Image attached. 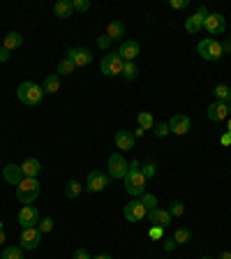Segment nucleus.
Here are the masks:
<instances>
[{"label": "nucleus", "instance_id": "1", "mask_svg": "<svg viewBox=\"0 0 231 259\" xmlns=\"http://www.w3.org/2000/svg\"><path fill=\"white\" fill-rule=\"evenodd\" d=\"M42 95H44V90L33 81H23V83H19V88H17L19 102L26 107H37L42 102Z\"/></svg>", "mask_w": 231, "mask_h": 259}, {"label": "nucleus", "instance_id": "2", "mask_svg": "<svg viewBox=\"0 0 231 259\" xmlns=\"http://www.w3.org/2000/svg\"><path fill=\"white\" fill-rule=\"evenodd\" d=\"M37 197H39V181L37 178H23V181L17 185V199L21 204L30 206Z\"/></svg>", "mask_w": 231, "mask_h": 259}, {"label": "nucleus", "instance_id": "3", "mask_svg": "<svg viewBox=\"0 0 231 259\" xmlns=\"http://www.w3.org/2000/svg\"><path fill=\"white\" fill-rule=\"evenodd\" d=\"M123 181H125L127 194H132V197H141V194L146 192V176L141 174V169H130Z\"/></svg>", "mask_w": 231, "mask_h": 259}, {"label": "nucleus", "instance_id": "4", "mask_svg": "<svg viewBox=\"0 0 231 259\" xmlns=\"http://www.w3.org/2000/svg\"><path fill=\"white\" fill-rule=\"evenodd\" d=\"M197 51H199V56H201L204 61H210V63L220 61L222 56H224V51H222V42H217V39H213V37L201 39L199 46H197Z\"/></svg>", "mask_w": 231, "mask_h": 259}, {"label": "nucleus", "instance_id": "5", "mask_svg": "<svg viewBox=\"0 0 231 259\" xmlns=\"http://www.w3.org/2000/svg\"><path fill=\"white\" fill-rule=\"evenodd\" d=\"M123 65H125V61H123L121 56H118V51H116V54H109L102 58L99 70H102V74H106V77H116V74H123Z\"/></svg>", "mask_w": 231, "mask_h": 259}, {"label": "nucleus", "instance_id": "6", "mask_svg": "<svg viewBox=\"0 0 231 259\" xmlns=\"http://www.w3.org/2000/svg\"><path fill=\"white\" fill-rule=\"evenodd\" d=\"M204 28L208 30V35H224L226 33V19L222 17L220 12H215V14H208L204 21Z\"/></svg>", "mask_w": 231, "mask_h": 259}, {"label": "nucleus", "instance_id": "7", "mask_svg": "<svg viewBox=\"0 0 231 259\" xmlns=\"http://www.w3.org/2000/svg\"><path fill=\"white\" fill-rule=\"evenodd\" d=\"M127 171H130V165L121 153L109 155V178H125Z\"/></svg>", "mask_w": 231, "mask_h": 259}, {"label": "nucleus", "instance_id": "8", "mask_svg": "<svg viewBox=\"0 0 231 259\" xmlns=\"http://www.w3.org/2000/svg\"><path fill=\"white\" fill-rule=\"evenodd\" d=\"M123 213H125V218L130 222H139V220H143V218L148 215V211H146V206L141 204V199H132L130 204H125Z\"/></svg>", "mask_w": 231, "mask_h": 259}, {"label": "nucleus", "instance_id": "9", "mask_svg": "<svg viewBox=\"0 0 231 259\" xmlns=\"http://www.w3.org/2000/svg\"><path fill=\"white\" fill-rule=\"evenodd\" d=\"M39 211L35 209V206H23L21 211H19V225L23 227V229H30V227H37L39 225Z\"/></svg>", "mask_w": 231, "mask_h": 259}, {"label": "nucleus", "instance_id": "10", "mask_svg": "<svg viewBox=\"0 0 231 259\" xmlns=\"http://www.w3.org/2000/svg\"><path fill=\"white\" fill-rule=\"evenodd\" d=\"M208 14H210L208 7L201 5V7H199V10L192 14V17H190V19L185 21V30H187V33H192V35H194V33H199V30L204 28V21H206V17H208Z\"/></svg>", "mask_w": 231, "mask_h": 259}, {"label": "nucleus", "instance_id": "11", "mask_svg": "<svg viewBox=\"0 0 231 259\" xmlns=\"http://www.w3.org/2000/svg\"><path fill=\"white\" fill-rule=\"evenodd\" d=\"M21 248L23 250H35L42 243V232H39L37 227H30V229H23L21 232Z\"/></svg>", "mask_w": 231, "mask_h": 259}, {"label": "nucleus", "instance_id": "12", "mask_svg": "<svg viewBox=\"0 0 231 259\" xmlns=\"http://www.w3.org/2000/svg\"><path fill=\"white\" fill-rule=\"evenodd\" d=\"M111 178L106 176V174H102V171H90L88 174V181H86V190L88 192H102V190L109 185Z\"/></svg>", "mask_w": 231, "mask_h": 259}, {"label": "nucleus", "instance_id": "13", "mask_svg": "<svg viewBox=\"0 0 231 259\" xmlns=\"http://www.w3.org/2000/svg\"><path fill=\"white\" fill-rule=\"evenodd\" d=\"M65 58H70L72 63H74V67H86L93 63V54H90V49H67Z\"/></svg>", "mask_w": 231, "mask_h": 259}, {"label": "nucleus", "instance_id": "14", "mask_svg": "<svg viewBox=\"0 0 231 259\" xmlns=\"http://www.w3.org/2000/svg\"><path fill=\"white\" fill-rule=\"evenodd\" d=\"M190 127H192V121H190V116H183V114H176V116H171L169 130H171L174 134H187V132H190Z\"/></svg>", "mask_w": 231, "mask_h": 259}, {"label": "nucleus", "instance_id": "15", "mask_svg": "<svg viewBox=\"0 0 231 259\" xmlns=\"http://www.w3.org/2000/svg\"><path fill=\"white\" fill-rule=\"evenodd\" d=\"M226 116H229V102H213V105H208V118L213 123L226 121Z\"/></svg>", "mask_w": 231, "mask_h": 259}, {"label": "nucleus", "instance_id": "16", "mask_svg": "<svg viewBox=\"0 0 231 259\" xmlns=\"http://www.w3.org/2000/svg\"><path fill=\"white\" fill-rule=\"evenodd\" d=\"M146 218H148L153 225L162 227V229H166V227L171 225V213H169V211H164V209H160V206H157L155 211H148V215H146Z\"/></svg>", "mask_w": 231, "mask_h": 259}, {"label": "nucleus", "instance_id": "17", "mask_svg": "<svg viewBox=\"0 0 231 259\" xmlns=\"http://www.w3.org/2000/svg\"><path fill=\"white\" fill-rule=\"evenodd\" d=\"M118 56H121L125 63H134V58L139 56V44L134 42V39H127V42H123V44H121Z\"/></svg>", "mask_w": 231, "mask_h": 259}, {"label": "nucleus", "instance_id": "18", "mask_svg": "<svg viewBox=\"0 0 231 259\" xmlns=\"http://www.w3.org/2000/svg\"><path fill=\"white\" fill-rule=\"evenodd\" d=\"M3 176H5V181L10 183V185H19V183L26 178L19 165H7V167H3Z\"/></svg>", "mask_w": 231, "mask_h": 259}, {"label": "nucleus", "instance_id": "19", "mask_svg": "<svg viewBox=\"0 0 231 259\" xmlns=\"http://www.w3.org/2000/svg\"><path fill=\"white\" fill-rule=\"evenodd\" d=\"M19 167H21L26 178H37L39 171H42V162H39L37 158H28V160H23V165H19Z\"/></svg>", "mask_w": 231, "mask_h": 259}, {"label": "nucleus", "instance_id": "20", "mask_svg": "<svg viewBox=\"0 0 231 259\" xmlns=\"http://www.w3.org/2000/svg\"><path fill=\"white\" fill-rule=\"evenodd\" d=\"M116 148L132 150L134 148V134L127 132V130H118V132H116Z\"/></svg>", "mask_w": 231, "mask_h": 259}, {"label": "nucleus", "instance_id": "21", "mask_svg": "<svg viewBox=\"0 0 231 259\" xmlns=\"http://www.w3.org/2000/svg\"><path fill=\"white\" fill-rule=\"evenodd\" d=\"M42 90H44L46 95L61 93V77H58V74H49V77L44 79V83H42Z\"/></svg>", "mask_w": 231, "mask_h": 259}, {"label": "nucleus", "instance_id": "22", "mask_svg": "<svg viewBox=\"0 0 231 259\" xmlns=\"http://www.w3.org/2000/svg\"><path fill=\"white\" fill-rule=\"evenodd\" d=\"M106 37L111 39V42H116V39H121L123 35H125V23H121V21H111L109 26H106Z\"/></svg>", "mask_w": 231, "mask_h": 259}, {"label": "nucleus", "instance_id": "23", "mask_svg": "<svg viewBox=\"0 0 231 259\" xmlns=\"http://www.w3.org/2000/svg\"><path fill=\"white\" fill-rule=\"evenodd\" d=\"M72 12H74V10H72V3H70V0H58V3L53 5V14L58 19H70Z\"/></svg>", "mask_w": 231, "mask_h": 259}, {"label": "nucleus", "instance_id": "24", "mask_svg": "<svg viewBox=\"0 0 231 259\" xmlns=\"http://www.w3.org/2000/svg\"><path fill=\"white\" fill-rule=\"evenodd\" d=\"M23 44V35L21 33H17V30H12V33H7L5 35V49L7 51H14V49H19V46Z\"/></svg>", "mask_w": 231, "mask_h": 259}, {"label": "nucleus", "instance_id": "25", "mask_svg": "<svg viewBox=\"0 0 231 259\" xmlns=\"http://www.w3.org/2000/svg\"><path fill=\"white\" fill-rule=\"evenodd\" d=\"M213 93H215V97H217V102H231V88L226 83H217Z\"/></svg>", "mask_w": 231, "mask_h": 259}, {"label": "nucleus", "instance_id": "26", "mask_svg": "<svg viewBox=\"0 0 231 259\" xmlns=\"http://www.w3.org/2000/svg\"><path fill=\"white\" fill-rule=\"evenodd\" d=\"M174 241L181 245V243H190L192 241V232L187 229V227H178L176 232H174Z\"/></svg>", "mask_w": 231, "mask_h": 259}, {"label": "nucleus", "instance_id": "27", "mask_svg": "<svg viewBox=\"0 0 231 259\" xmlns=\"http://www.w3.org/2000/svg\"><path fill=\"white\" fill-rule=\"evenodd\" d=\"M81 183H79V181H70V183H67V185H65V197L67 199H77L79 197V194H81Z\"/></svg>", "mask_w": 231, "mask_h": 259}, {"label": "nucleus", "instance_id": "28", "mask_svg": "<svg viewBox=\"0 0 231 259\" xmlns=\"http://www.w3.org/2000/svg\"><path fill=\"white\" fill-rule=\"evenodd\" d=\"M137 121H139V127H141V130H153V127H155L153 116H150L148 111H141V114L137 116Z\"/></svg>", "mask_w": 231, "mask_h": 259}, {"label": "nucleus", "instance_id": "29", "mask_svg": "<svg viewBox=\"0 0 231 259\" xmlns=\"http://www.w3.org/2000/svg\"><path fill=\"white\" fill-rule=\"evenodd\" d=\"M137 74H139V70H137V65H134V63H125V65H123V74H121L123 79L132 81V79H137Z\"/></svg>", "mask_w": 231, "mask_h": 259}, {"label": "nucleus", "instance_id": "30", "mask_svg": "<svg viewBox=\"0 0 231 259\" xmlns=\"http://www.w3.org/2000/svg\"><path fill=\"white\" fill-rule=\"evenodd\" d=\"M141 204L146 206V211H155V209H157V197H155V194L143 192L141 194Z\"/></svg>", "mask_w": 231, "mask_h": 259}, {"label": "nucleus", "instance_id": "31", "mask_svg": "<svg viewBox=\"0 0 231 259\" xmlns=\"http://www.w3.org/2000/svg\"><path fill=\"white\" fill-rule=\"evenodd\" d=\"M74 70H77V67H74V63H72L70 58H63V61L58 63V77H61V74H72Z\"/></svg>", "mask_w": 231, "mask_h": 259}, {"label": "nucleus", "instance_id": "32", "mask_svg": "<svg viewBox=\"0 0 231 259\" xmlns=\"http://www.w3.org/2000/svg\"><path fill=\"white\" fill-rule=\"evenodd\" d=\"M3 259H23L21 248H17V245H7L5 252H3Z\"/></svg>", "mask_w": 231, "mask_h": 259}, {"label": "nucleus", "instance_id": "33", "mask_svg": "<svg viewBox=\"0 0 231 259\" xmlns=\"http://www.w3.org/2000/svg\"><path fill=\"white\" fill-rule=\"evenodd\" d=\"M155 171H157V165H155L153 160H148V162H146V165H141V174H143V176H146V181L155 176Z\"/></svg>", "mask_w": 231, "mask_h": 259}, {"label": "nucleus", "instance_id": "34", "mask_svg": "<svg viewBox=\"0 0 231 259\" xmlns=\"http://www.w3.org/2000/svg\"><path fill=\"white\" fill-rule=\"evenodd\" d=\"M169 213H171V218H181V215L185 213V204H183V201H174L171 209H169Z\"/></svg>", "mask_w": 231, "mask_h": 259}, {"label": "nucleus", "instance_id": "35", "mask_svg": "<svg viewBox=\"0 0 231 259\" xmlns=\"http://www.w3.org/2000/svg\"><path fill=\"white\" fill-rule=\"evenodd\" d=\"M37 229L42 234H49L51 229H53V220H51V218H42V220H39V225H37Z\"/></svg>", "mask_w": 231, "mask_h": 259}, {"label": "nucleus", "instance_id": "36", "mask_svg": "<svg viewBox=\"0 0 231 259\" xmlns=\"http://www.w3.org/2000/svg\"><path fill=\"white\" fill-rule=\"evenodd\" d=\"M72 10H74V12H88L90 10V3H88V0H72Z\"/></svg>", "mask_w": 231, "mask_h": 259}, {"label": "nucleus", "instance_id": "37", "mask_svg": "<svg viewBox=\"0 0 231 259\" xmlns=\"http://www.w3.org/2000/svg\"><path fill=\"white\" fill-rule=\"evenodd\" d=\"M153 132H155V137H166V134L171 132V130H169V123H157V125L153 127Z\"/></svg>", "mask_w": 231, "mask_h": 259}, {"label": "nucleus", "instance_id": "38", "mask_svg": "<svg viewBox=\"0 0 231 259\" xmlns=\"http://www.w3.org/2000/svg\"><path fill=\"white\" fill-rule=\"evenodd\" d=\"M148 236L150 238H162V236H164V229H162V227H157V225H153L148 229Z\"/></svg>", "mask_w": 231, "mask_h": 259}, {"label": "nucleus", "instance_id": "39", "mask_svg": "<svg viewBox=\"0 0 231 259\" xmlns=\"http://www.w3.org/2000/svg\"><path fill=\"white\" fill-rule=\"evenodd\" d=\"M171 10H185L187 5H190V0H169Z\"/></svg>", "mask_w": 231, "mask_h": 259}, {"label": "nucleus", "instance_id": "40", "mask_svg": "<svg viewBox=\"0 0 231 259\" xmlns=\"http://www.w3.org/2000/svg\"><path fill=\"white\" fill-rule=\"evenodd\" d=\"M111 44H113V42H111V39L106 37V35H102V37H97V46H99V49H109Z\"/></svg>", "mask_w": 231, "mask_h": 259}, {"label": "nucleus", "instance_id": "41", "mask_svg": "<svg viewBox=\"0 0 231 259\" xmlns=\"http://www.w3.org/2000/svg\"><path fill=\"white\" fill-rule=\"evenodd\" d=\"M178 248V243L174 241V238H164V250L166 252H171V250H176Z\"/></svg>", "mask_w": 231, "mask_h": 259}, {"label": "nucleus", "instance_id": "42", "mask_svg": "<svg viewBox=\"0 0 231 259\" xmlns=\"http://www.w3.org/2000/svg\"><path fill=\"white\" fill-rule=\"evenodd\" d=\"M74 259H93V257H90V254L86 252V250H83V248H79L77 252H74Z\"/></svg>", "mask_w": 231, "mask_h": 259}, {"label": "nucleus", "instance_id": "43", "mask_svg": "<svg viewBox=\"0 0 231 259\" xmlns=\"http://www.w3.org/2000/svg\"><path fill=\"white\" fill-rule=\"evenodd\" d=\"M7 61H10V51L5 46H0V63H7Z\"/></svg>", "mask_w": 231, "mask_h": 259}, {"label": "nucleus", "instance_id": "44", "mask_svg": "<svg viewBox=\"0 0 231 259\" xmlns=\"http://www.w3.org/2000/svg\"><path fill=\"white\" fill-rule=\"evenodd\" d=\"M220 143H222V146H231V134H229V132L222 134V137H220Z\"/></svg>", "mask_w": 231, "mask_h": 259}, {"label": "nucleus", "instance_id": "45", "mask_svg": "<svg viewBox=\"0 0 231 259\" xmlns=\"http://www.w3.org/2000/svg\"><path fill=\"white\" fill-rule=\"evenodd\" d=\"M222 51H224V54H231V39H224V42H222Z\"/></svg>", "mask_w": 231, "mask_h": 259}, {"label": "nucleus", "instance_id": "46", "mask_svg": "<svg viewBox=\"0 0 231 259\" xmlns=\"http://www.w3.org/2000/svg\"><path fill=\"white\" fill-rule=\"evenodd\" d=\"M0 243H5V225L0 222Z\"/></svg>", "mask_w": 231, "mask_h": 259}, {"label": "nucleus", "instance_id": "47", "mask_svg": "<svg viewBox=\"0 0 231 259\" xmlns=\"http://www.w3.org/2000/svg\"><path fill=\"white\" fill-rule=\"evenodd\" d=\"M130 169H141V162H139V160H132V162H130Z\"/></svg>", "mask_w": 231, "mask_h": 259}, {"label": "nucleus", "instance_id": "48", "mask_svg": "<svg viewBox=\"0 0 231 259\" xmlns=\"http://www.w3.org/2000/svg\"><path fill=\"white\" fill-rule=\"evenodd\" d=\"M143 132H146V130H141V127H139V130H134V139H139V137H143Z\"/></svg>", "mask_w": 231, "mask_h": 259}, {"label": "nucleus", "instance_id": "49", "mask_svg": "<svg viewBox=\"0 0 231 259\" xmlns=\"http://www.w3.org/2000/svg\"><path fill=\"white\" fill-rule=\"evenodd\" d=\"M217 259H231V252H229V250H226V252H220V257H217Z\"/></svg>", "mask_w": 231, "mask_h": 259}, {"label": "nucleus", "instance_id": "50", "mask_svg": "<svg viewBox=\"0 0 231 259\" xmlns=\"http://www.w3.org/2000/svg\"><path fill=\"white\" fill-rule=\"evenodd\" d=\"M93 259H111V254H95Z\"/></svg>", "mask_w": 231, "mask_h": 259}, {"label": "nucleus", "instance_id": "51", "mask_svg": "<svg viewBox=\"0 0 231 259\" xmlns=\"http://www.w3.org/2000/svg\"><path fill=\"white\" fill-rule=\"evenodd\" d=\"M226 132L231 134V118H229V123H226Z\"/></svg>", "mask_w": 231, "mask_h": 259}, {"label": "nucleus", "instance_id": "52", "mask_svg": "<svg viewBox=\"0 0 231 259\" xmlns=\"http://www.w3.org/2000/svg\"><path fill=\"white\" fill-rule=\"evenodd\" d=\"M229 114H231V102H229Z\"/></svg>", "mask_w": 231, "mask_h": 259}, {"label": "nucleus", "instance_id": "53", "mask_svg": "<svg viewBox=\"0 0 231 259\" xmlns=\"http://www.w3.org/2000/svg\"><path fill=\"white\" fill-rule=\"evenodd\" d=\"M201 259H213V257H201Z\"/></svg>", "mask_w": 231, "mask_h": 259}, {"label": "nucleus", "instance_id": "54", "mask_svg": "<svg viewBox=\"0 0 231 259\" xmlns=\"http://www.w3.org/2000/svg\"><path fill=\"white\" fill-rule=\"evenodd\" d=\"M0 259H3V252H0Z\"/></svg>", "mask_w": 231, "mask_h": 259}]
</instances>
